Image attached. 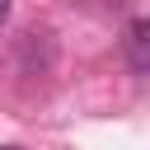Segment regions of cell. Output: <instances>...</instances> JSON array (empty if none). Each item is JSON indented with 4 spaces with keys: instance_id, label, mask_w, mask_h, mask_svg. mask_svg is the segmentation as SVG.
I'll return each mask as SVG.
<instances>
[{
    "instance_id": "4",
    "label": "cell",
    "mask_w": 150,
    "mask_h": 150,
    "mask_svg": "<svg viewBox=\"0 0 150 150\" xmlns=\"http://www.w3.org/2000/svg\"><path fill=\"white\" fill-rule=\"evenodd\" d=\"M0 150H23V145H0Z\"/></svg>"
},
{
    "instance_id": "1",
    "label": "cell",
    "mask_w": 150,
    "mask_h": 150,
    "mask_svg": "<svg viewBox=\"0 0 150 150\" xmlns=\"http://www.w3.org/2000/svg\"><path fill=\"white\" fill-rule=\"evenodd\" d=\"M14 61H19L23 75H47L52 61H56V42H52V33H47V28H28V33H19V38H14Z\"/></svg>"
},
{
    "instance_id": "3",
    "label": "cell",
    "mask_w": 150,
    "mask_h": 150,
    "mask_svg": "<svg viewBox=\"0 0 150 150\" xmlns=\"http://www.w3.org/2000/svg\"><path fill=\"white\" fill-rule=\"evenodd\" d=\"M5 19H9V5H0V23H5Z\"/></svg>"
},
{
    "instance_id": "2",
    "label": "cell",
    "mask_w": 150,
    "mask_h": 150,
    "mask_svg": "<svg viewBox=\"0 0 150 150\" xmlns=\"http://www.w3.org/2000/svg\"><path fill=\"white\" fill-rule=\"evenodd\" d=\"M127 61H131L136 75L150 70V23L145 19H131L127 23Z\"/></svg>"
}]
</instances>
